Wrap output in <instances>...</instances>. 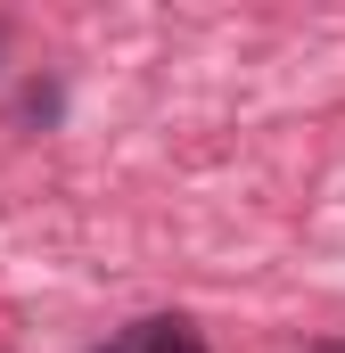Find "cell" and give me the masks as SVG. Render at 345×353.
<instances>
[{
    "label": "cell",
    "mask_w": 345,
    "mask_h": 353,
    "mask_svg": "<svg viewBox=\"0 0 345 353\" xmlns=\"http://www.w3.org/2000/svg\"><path fill=\"white\" fill-rule=\"evenodd\" d=\"M90 353H132V337H124V345H90Z\"/></svg>",
    "instance_id": "cell-2"
},
{
    "label": "cell",
    "mask_w": 345,
    "mask_h": 353,
    "mask_svg": "<svg viewBox=\"0 0 345 353\" xmlns=\"http://www.w3.org/2000/svg\"><path fill=\"white\" fill-rule=\"evenodd\" d=\"M132 353H206V337L165 312V321H140V329H132Z\"/></svg>",
    "instance_id": "cell-1"
}]
</instances>
